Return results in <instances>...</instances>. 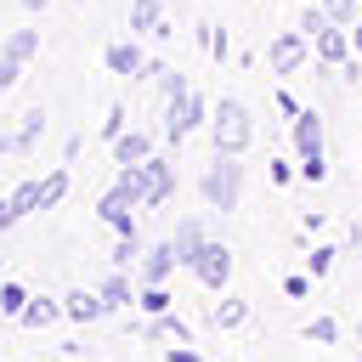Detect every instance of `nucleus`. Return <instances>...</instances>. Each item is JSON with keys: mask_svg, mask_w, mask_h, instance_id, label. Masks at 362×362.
<instances>
[{"mask_svg": "<svg viewBox=\"0 0 362 362\" xmlns=\"http://www.w3.org/2000/svg\"><path fill=\"white\" fill-rule=\"evenodd\" d=\"M288 147L305 158V153H322V113L317 107H300L294 119H288Z\"/></svg>", "mask_w": 362, "mask_h": 362, "instance_id": "6e6552de", "label": "nucleus"}, {"mask_svg": "<svg viewBox=\"0 0 362 362\" xmlns=\"http://www.w3.org/2000/svg\"><path fill=\"white\" fill-rule=\"evenodd\" d=\"M300 28H305V34H322V28H328V11H322V0H305V11H300Z\"/></svg>", "mask_w": 362, "mask_h": 362, "instance_id": "c85d7f7f", "label": "nucleus"}, {"mask_svg": "<svg viewBox=\"0 0 362 362\" xmlns=\"http://www.w3.org/2000/svg\"><path fill=\"white\" fill-rule=\"evenodd\" d=\"M102 62H107L113 74L136 79V74H141V62H147V57H141V34H136V40H113V45L102 51Z\"/></svg>", "mask_w": 362, "mask_h": 362, "instance_id": "f8f14e48", "label": "nucleus"}, {"mask_svg": "<svg viewBox=\"0 0 362 362\" xmlns=\"http://www.w3.org/2000/svg\"><path fill=\"white\" fill-rule=\"evenodd\" d=\"M300 232H305V238H317V232H322V215H317V209H305V215H300Z\"/></svg>", "mask_w": 362, "mask_h": 362, "instance_id": "58836bf2", "label": "nucleus"}, {"mask_svg": "<svg viewBox=\"0 0 362 362\" xmlns=\"http://www.w3.org/2000/svg\"><path fill=\"white\" fill-rule=\"evenodd\" d=\"M141 255H147V249H141V238H136V232H124V238L113 243V266H119V272H124V266H136Z\"/></svg>", "mask_w": 362, "mask_h": 362, "instance_id": "a878e982", "label": "nucleus"}, {"mask_svg": "<svg viewBox=\"0 0 362 362\" xmlns=\"http://www.w3.org/2000/svg\"><path fill=\"white\" fill-rule=\"evenodd\" d=\"M322 11H328V23H356V17H362L356 0H322Z\"/></svg>", "mask_w": 362, "mask_h": 362, "instance_id": "7c9ffc66", "label": "nucleus"}, {"mask_svg": "<svg viewBox=\"0 0 362 362\" xmlns=\"http://www.w3.org/2000/svg\"><path fill=\"white\" fill-rule=\"evenodd\" d=\"M300 334H305L311 345H334V339H339V322H334V317H305Z\"/></svg>", "mask_w": 362, "mask_h": 362, "instance_id": "5701e85b", "label": "nucleus"}, {"mask_svg": "<svg viewBox=\"0 0 362 362\" xmlns=\"http://www.w3.org/2000/svg\"><path fill=\"white\" fill-rule=\"evenodd\" d=\"M119 136H124V107H107V119H102V141L113 147Z\"/></svg>", "mask_w": 362, "mask_h": 362, "instance_id": "2f4dec72", "label": "nucleus"}, {"mask_svg": "<svg viewBox=\"0 0 362 362\" xmlns=\"http://www.w3.org/2000/svg\"><path fill=\"white\" fill-rule=\"evenodd\" d=\"M192 277H198L204 288H215V294H221V288L232 283V249L209 238V243H204V249L192 255Z\"/></svg>", "mask_w": 362, "mask_h": 362, "instance_id": "20e7f679", "label": "nucleus"}, {"mask_svg": "<svg viewBox=\"0 0 362 362\" xmlns=\"http://www.w3.org/2000/svg\"><path fill=\"white\" fill-rule=\"evenodd\" d=\"M170 243H175V255H181V266H192V255L209 243V232H204V221H175V232H170Z\"/></svg>", "mask_w": 362, "mask_h": 362, "instance_id": "4468645a", "label": "nucleus"}, {"mask_svg": "<svg viewBox=\"0 0 362 362\" xmlns=\"http://www.w3.org/2000/svg\"><path fill=\"white\" fill-rule=\"evenodd\" d=\"M153 153H158V147H153L147 130H124V136L113 141V158H119V164H147Z\"/></svg>", "mask_w": 362, "mask_h": 362, "instance_id": "dca6fc26", "label": "nucleus"}, {"mask_svg": "<svg viewBox=\"0 0 362 362\" xmlns=\"http://www.w3.org/2000/svg\"><path fill=\"white\" fill-rule=\"evenodd\" d=\"M141 175H147V209L170 204V192H175V164H170L164 153H153V158L141 164Z\"/></svg>", "mask_w": 362, "mask_h": 362, "instance_id": "9d476101", "label": "nucleus"}, {"mask_svg": "<svg viewBox=\"0 0 362 362\" xmlns=\"http://www.w3.org/2000/svg\"><path fill=\"white\" fill-rule=\"evenodd\" d=\"M34 51H40V28H11V34H6V57L28 62Z\"/></svg>", "mask_w": 362, "mask_h": 362, "instance_id": "412c9836", "label": "nucleus"}, {"mask_svg": "<svg viewBox=\"0 0 362 362\" xmlns=\"http://www.w3.org/2000/svg\"><path fill=\"white\" fill-rule=\"evenodd\" d=\"M328 272H334V243H317V249L305 255V277H311V283H322Z\"/></svg>", "mask_w": 362, "mask_h": 362, "instance_id": "b1692460", "label": "nucleus"}, {"mask_svg": "<svg viewBox=\"0 0 362 362\" xmlns=\"http://www.w3.org/2000/svg\"><path fill=\"white\" fill-rule=\"evenodd\" d=\"M0 362H6V356H0Z\"/></svg>", "mask_w": 362, "mask_h": 362, "instance_id": "37998d69", "label": "nucleus"}, {"mask_svg": "<svg viewBox=\"0 0 362 362\" xmlns=\"http://www.w3.org/2000/svg\"><path fill=\"white\" fill-rule=\"evenodd\" d=\"M141 339H192V334H187V322H181L175 311H164V317H153V322L141 328Z\"/></svg>", "mask_w": 362, "mask_h": 362, "instance_id": "aec40b11", "label": "nucleus"}, {"mask_svg": "<svg viewBox=\"0 0 362 362\" xmlns=\"http://www.w3.org/2000/svg\"><path fill=\"white\" fill-rule=\"evenodd\" d=\"M158 90H164V102H170V96H181V90H192V85H187V74H170V68H164Z\"/></svg>", "mask_w": 362, "mask_h": 362, "instance_id": "72a5a7b5", "label": "nucleus"}, {"mask_svg": "<svg viewBox=\"0 0 362 362\" xmlns=\"http://www.w3.org/2000/svg\"><path fill=\"white\" fill-rule=\"evenodd\" d=\"M198 192H204V204H209V209L232 215V209H238V198H243V153H215V158H209V170L198 175Z\"/></svg>", "mask_w": 362, "mask_h": 362, "instance_id": "f257e3e1", "label": "nucleus"}, {"mask_svg": "<svg viewBox=\"0 0 362 362\" xmlns=\"http://www.w3.org/2000/svg\"><path fill=\"white\" fill-rule=\"evenodd\" d=\"M305 288H311V277H300V272L283 277V294H288V300H305Z\"/></svg>", "mask_w": 362, "mask_h": 362, "instance_id": "e433bc0d", "label": "nucleus"}, {"mask_svg": "<svg viewBox=\"0 0 362 362\" xmlns=\"http://www.w3.org/2000/svg\"><path fill=\"white\" fill-rule=\"evenodd\" d=\"M23 6H28V11H45V6H51V0H23Z\"/></svg>", "mask_w": 362, "mask_h": 362, "instance_id": "79ce46f5", "label": "nucleus"}, {"mask_svg": "<svg viewBox=\"0 0 362 362\" xmlns=\"http://www.w3.org/2000/svg\"><path fill=\"white\" fill-rule=\"evenodd\" d=\"M209 130H215V153H243V147L255 141V119H249V107L232 102V96H221V102L209 107Z\"/></svg>", "mask_w": 362, "mask_h": 362, "instance_id": "f03ea898", "label": "nucleus"}, {"mask_svg": "<svg viewBox=\"0 0 362 362\" xmlns=\"http://www.w3.org/2000/svg\"><path fill=\"white\" fill-rule=\"evenodd\" d=\"M266 175H272V187H277V192H283L288 181H300V170H294L288 158H272V170H266Z\"/></svg>", "mask_w": 362, "mask_h": 362, "instance_id": "473e14b6", "label": "nucleus"}, {"mask_svg": "<svg viewBox=\"0 0 362 362\" xmlns=\"http://www.w3.org/2000/svg\"><path fill=\"white\" fill-rule=\"evenodd\" d=\"M351 51H356V57H362V17H356V23H351Z\"/></svg>", "mask_w": 362, "mask_h": 362, "instance_id": "a19ab883", "label": "nucleus"}, {"mask_svg": "<svg viewBox=\"0 0 362 362\" xmlns=\"http://www.w3.org/2000/svg\"><path fill=\"white\" fill-rule=\"evenodd\" d=\"M57 317H62V300H51V294H28V305L17 311L23 328H51Z\"/></svg>", "mask_w": 362, "mask_h": 362, "instance_id": "f3484780", "label": "nucleus"}, {"mask_svg": "<svg viewBox=\"0 0 362 362\" xmlns=\"http://www.w3.org/2000/svg\"><path fill=\"white\" fill-rule=\"evenodd\" d=\"M96 294L107 300V311H124V305H136V288H130V277H124L119 266H113V272L96 283Z\"/></svg>", "mask_w": 362, "mask_h": 362, "instance_id": "a211bd4d", "label": "nucleus"}, {"mask_svg": "<svg viewBox=\"0 0 362 362\" xmlns=\"http://www.w3.org/2000/svg\"><path fill=\"white\" fill-rule=\"evenodd\" d=\"M68 198V170H51L45 181H40V209H57Z\"/></svg>", "mask_w": 362, "mask_h": 362, "instance_id": "4be33fe9", "label": "nucleus"}, {"mask_svg": "<svg viewBox=\"0 0 362 362\" xmlns=\"http://www.w3.org/2000/svg\"><path fill=\"white\" fill-rule=\"evenodd\" d=\"M277 113H283V119H294V113H300V102H294L288 90H277Z\"/></svg>", "mask_w": 362, "mask_h": 362, "instance_id": "ea45409f", "label": "nucleus"}, {"mask_svg": "<svg viewBox=\"0 0 362 362\" xmlns=\"http://www.w3.org/2000/svg\"><path fill=\"white\" fill-rule=\"evenodd\" d=\"M45 124H51V119H45V107H28V113H23V124H17L11 136H0V158H6V153H11V158H17V153H34V147H40V136H45Z\"/></svg>", "mask_w": 362, "mask_h": 362, "instance_id": "423d86ee", "label": "nucleus"}, {"mask_svg": "<svg viewBox=\"0 0 362 362\" xmlns=\"http://www.w3.org/2000/svg\"><path fill=\"white\" fill-rule=\"evenodd\" d=\"M322 175H328V158H322V153H305V158H300V181L322 187Z\"/></svg>", "mask_w": 362, "mask_h": 362, "instance_id": "c756f323", "label": "nucleus"}, {"mask_svg": "<svg viewBox=\"0 0 362 362\" xmlns=\"http://www.w3.org/2000/svg\"><path fill=\"white\" fill-rule=\"evenodd\" d=\"M136 305H141L147 317H164V311H170V294H164V283H141V294H136Z\"/></svg>", "mask_w": 362, "mask_h": 362, "instance_id": "393cba45", "label": "nucleus"}, {"mask_svg": "<svg viewBox=\"0 0 362 362\" xmlns=\"http://www.w3.org/2000/svg\"><path fill=\"white\" fill-rule=\"evenodd\" d=\"M11 204H17V215H34L40 209V181H17L11 187Z\"/></svg>", "mask_w": 362, "mask_h": 362, "instance_id": "bb28decb", "label": "nucleus"}, {"mask_svg": "<svg viewBox=\"0 0 362 362\" xmlns=\"http://www.w3.org/2000/svg\"><path fill=\"white\" fill-rule=\"evenodd\" d=\"M164 362H204V356L192 351V339H175V345L164 351Z\"/></svg>", "mask_w": 362, "mask_h": 362, "instance_id": "c9c22d12", "label": "nucleus"}, {"mask_svg": "<svg viewBox=\"0 0 362 362\" xmlns=\"http://www.w3.org/2000/svg\"><path fill=\"white\" fill-rule=\"evenodd\" d=\"M17 74H23V62L0 51V90H11V85H17Z\"/></svg>", "mask_w": 362, "mask_h": 362, "instance_id": "f704fd0d", "label": "nucleus"}, {"mask_svg": "<svg viewBox=\"0 0 362 362\" xmlns=\"http://www.w3.org/2000/svg\"><path fill=\"white\" fill-rule=\"evenodd\" d=\"M209 107H215V102H204L198 90H181V96H170V102H164V136H170V141H187L192 130H204Z\"/></svg>", "mask_w": 362, "mask_h": 362, "instance_id": "7ed1b4c3", "label": "nucleus"}, {"mask_svg": "<svg viewBox=\"0 0 362 362\" xmlns=\"http://www.w3.org/2000/svg\"><path fill=\"white\" fill-rule=\"evenodd\" d=\"M175 266H181L175 243H147V255H141V283H170Z\"/></svg>", "mask_w": 362, "mask_h": 362, "instance_id": "ddd939ff", "label": "nucleus"}, {"mask_svg": "<svg viewBox=\"0 0 362 362\" xmlns=\"http://www.w3.org/2000/svg\"><path fill=\"white\" fill-rule=\"evenodd\" d=\"M311 51H317V68H322V74L339 68V62L351 57V34H345V23H328L322 34H311Z\"/></svg>", "mask_w": 362, "mask_h": 362, "instance_id": "0eeeda50", "label": "nucleus"}, {"mask_svg": "<svg viewBox=\"0 0 362 362\" xmlns=\"http://www.w3.org/2000/svg\"><path fill=\"white\" fill-rule=\"evenodd\" d=\"M243 322H249V300H238V294H226V288H221V300L209 305V328H221V334H226V328H243Z\"/></svg>", "mask_w": 362, "mask_h": 362, "instance_id": "2eb2a0df", "label": "nucleus"}, {"mask_svg": "<svg viewBox=\"0 0 362 362\" xmlns=\"http://www.w3.org/2000/svg\"><path fill=\"white\" fill-rule=\"evenodd\" d=\"M164 28V0H130V34H158Z\"/></svg>", "mask_w": 362, "mask_h": 362, "instance_id": "6ab92c4d", "label": "nucleus"}, {"mask_svg": "<svg viewBox=\"0 0 362 362\" xmlns=\"http://www.w3.org/2000/svg\"><path fill=\"white\" fill-rule=\"evenodd\" d=\"M62 317H68V322H102V317H107V300H102L96 288H68V294H62Z\"/></svg>", "mask_w": 362, "mask_h": 362, "instance_id": "9b49d317", "label": "nucleus"}, {"mask_svg": "<svg viewBox=\"0 0 362 362\" xmlns=\"http://www.w3.org/2000/svg\"><path fill=\"white\" fill-rule=\"evenodd\" d=\"M17 221H23V215H17V204H11V198H0V232H11Z\"/></svg>", "mask_w": 362, "mask_h": 362, "instance_id": "4c0bfd02", "label": "nucleus"}, {"mask_svg": "<svg viewBox=\"0 0 362 362\" xmlns=\"http://www.w3.org/2000/svg\"><path fill=\"white\" fill-rule=\"evenodd\" d=\"M305 57H311V34H305V28H294V34H277V40L266 45V62H272L277 74H294Z\"/></svg>", "mask_w": 362, "mask_h": 362, "instance_id": "39448f33", "label": "nucleus"}, {"mask_svg": "<svg viewBox=\"0 0 362 362\" xmlns=\"http://www.w3.org/2000/svg\"><path fill=\"white\" fill-rule=\"evenodd\" d=\"M23 305H28V288H23V283H0V311H6V317H17Z\"/></svg>", "mask_w": 362, "mask_h": 362, "instance_id": "cd10ccee", "label": "nucleus"}, {"mask_svg": "<svg viewBox=\"0 0 362 362\" xmlns=\"http://www.w3.org/2000/svg\"><path fill=\"white\" fill-rule=\"evenodd\" d=\"M136 215H141V209H136V204H130L119 187H107V192L96 198V221H107L119 238H124V232H136Z\"/></svg>", "mask_w": 362, "mask_h": 362, "instance_id": "1a4fd4ad", "label": "nucleus"}]
</instances>
